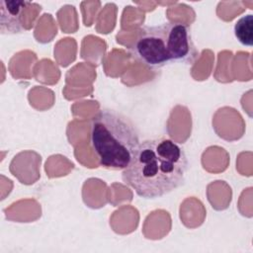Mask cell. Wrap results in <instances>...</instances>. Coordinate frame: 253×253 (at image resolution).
<instances>
[{
  "mask_svg": "<svg viewBox=\"0 0 253 253\" xmlns=\"http://www.w3.org/2000/svg\"><path fill=\"white\" fill-rule=\"evenodd\" d=\"M189 161L184 148L161 136L140 141L128 166L123 170L125 184L143 199H157L186 182Z\"/></svg>",
  "mask_w": 253,
  "mask_h": 253,
  "instance_id": "cell-1",
  "label": "cell"
},
{
  "mask_svg": "<svg viewBox=\"0 0 253 253\" xmlns=\"http://www.w3.org/2000/svg\"><path fill=\"white\" fill-rule=\"evenodd\" d=\"M32 5L28 1H0V30L3 35L19 34L23 31L22 15L24 10Z\"/></svg>",
  "mask_w": 253,
  "mask_h": 253,
  "instance_id": "cell-4",
  "label": "cell"
},
{
  "mask_svg": "<svg viewBox=\"0 0 253 253\" xmlns=\"http://www.w3.org/2000/svg\"><path fill=\"white\" fill-rule=\"evenodd\" d=\"M90 143L100 166L124 170L130 163L140 136L128 118L115 110L103 109L91 121Z\"/></svg>",
  "mask_w": 253,
  "mask_h": 253,
  "instance_id": "cell-3",
  "label": "cell"
},
{
  "mask_svg": "<svg viewBox=\"0 0 253 253\" xmlns=\"http://www.w3.org/2000/svg\"><path fill=\"white\" fill-rule=\"evenodd\" d=\"M234 36L237 41L246 46L253 45V15L247 14L237 20L234 25Z\"/></svg>",
  "mask_w": 253,
  "mask_h": 253,
  "instance_id": "cell-5",
  "label": "cell"
},
{
  "mask_svg": "<svg viewBox=\"0 0 253 253\" xmlns=\"http://www.w3.org/2000/svg\"><path fill=\"white\" fill-rule=\"evenodd\" d=\"M142 64L157 69L173 62H194L199 55L188 25L167 22L143 27L130 47Z\"/></svg>",
  "mask_w": 253,
  "mask_h": 253,
  "instance_id": "cell-2",
  "label": "cell"
}]
</instances>
